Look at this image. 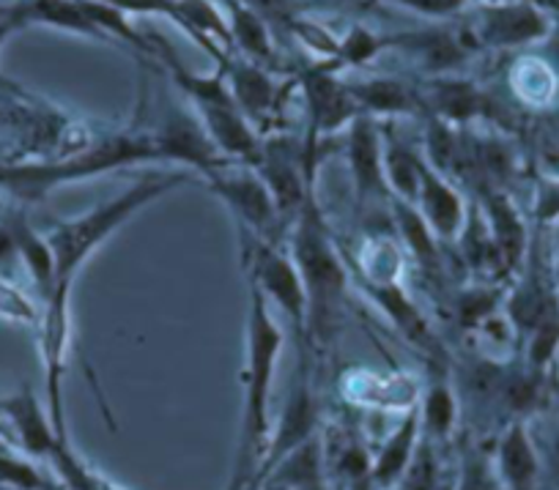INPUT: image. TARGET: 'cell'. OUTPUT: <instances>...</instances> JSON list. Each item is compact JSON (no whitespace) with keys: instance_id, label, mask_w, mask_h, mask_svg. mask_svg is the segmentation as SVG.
Returning a JSON list of instances; mask_svg holds the SVG:
<instances>
[{"instance_id":"obj_1","label":"cell","mask_w":559,"mask_h":490,"mask_svg":"<svg viewBox=\"0 0 559 490\" xmlns=\"http://www.w3.org/2000/svg\"><path fill=\"white\" fill-rule=\"evenodd\" d=\"M283 326L274 321L266 296L250 285V310H247V359L241 370L245 406H241L239 450L228 490H255L272 446V386L283 354Z\"/></svg>"},{"instance_id":"obj_2","label":"cell","mask_w":559,"mask_h":490,"mask_svg":"<svg viewBox=\"0 0 559 490\" xmlns=\"http://www.w3.org/2000/svg\"><path fill=\"white\" fill-rule=\"evenodd\" d=\"M288 252L302 277L305 294H308V330H305V346L330 348L337 340L346 315V285L348 272L346 261L337 252L335 239L324 223L316 192L305 201L302 212L294 219L292 236H288Z\"/></svg>"},{"instance_id":"obj_3","label":"cell","mask_w":559,"mask_h":490,"mask_svg":"<svg viewBox=\"0 0 559 490\" xmlns=\"http://www.w3.org/2000/svg\"><path fill=\"white\" fill-rule=\"evenodd\" d=\"M190 174H157L140 179L127 192L116 195L112 201L99 203L91 212L80 217L63 219L56 228L47 230V244H50L52 263H56V285H74L80 266L121 228L127 219H132L140 208H146L157 198L179 190L190 181Z\"/></svg>"},{"instance_id":"obj_4","label":"cell","mask_w":559,"mask_h":490,"mask_svg":"<svg viewBox=\"0 0 559 490\" xmlns=\"http://www.w3.org/2000/svg\"><path fill=\"white\" fill-rule=\"evenodd\" d=\"M154 56L165 63L181 94L195 105L198 118H201L203 129L209 132L212 143L217 145L219 154L230 162L255 165L258 156H261L263 140L258 129L247 121L245 112L239 110L234 96H230L223 67H217V72L212 74L190 72L165 41H159V50L154 47Z\"/></svg>"},{"instance_id":"obj_5","label":"cell","mask_w":559,"mask_h":490,"mask_svg":"<svg viewBox=\"0 0 559 490\" xmlns=\"http://www.w3.org/2000/svg\"><path fill=\"white\" fill-rule=\"evenodd\" d=\"M241 261H245L250 285H255L266 301L292 321L299 343L305 340L308 330V294H305L302 277L294 263L292 252H286L277 241H266L250 230L239 228Z\"/></svg>"},{"instance_id":"obj_6","label":"cell","mask_w":559,"mask_h":490,"mask_svg":"<svg viewBox=\"0 0 559 490\" xmlns=\"http://www.w3.org/2000/svg\"><path fill=\"white\" fill-rule=\"evenodd\" d=\"M203 181L234 212L239 228L250 230V234L261 236L266 241H277L280 225L286 223L280 217L277 203H274L266 181L261 179V174L252 165L225 159L212 174L203 176Z\"/></svg>"},{"instance_id":"obj_7","label":"cell","mask_w":559,"mask_h":490,"mask_svg":"<svg viewBox=\"0 0 559 490\" xmlns=\"http://www.w3.org/2000/svg\"><path fill=\"white\" fill-rule=\"evenodd\" d=\"M72 285H56L45 299L41 312V357H45L47 414L58 439L69 441L67 414H63V373H67L69 346H72Z\"/></svg>"},{"instance_id":"obj_8","label":"cell","mask_w":559,"mask_h":490,"mask_svg":"<svg viewBox=\"0 0 559 490\" xmlns=\"http://www.w3.org/2000/svg\"><path fill=\"white\" fill-rule=\"evenodd\" d=\"M475 47H491V50H519V47L535 45L546 39L548 17L532 0H499V3H483L472 20V31H466Z\"/></svg>"},{"instance_id":"obj_9","label":"cell","mask_w":559,"mask_h":490,"mask_svg":"<svg viewBox=\"0 0 559 490\" xmlns=\"http://www.w3.org/2000/svg\"><path fill=\"white\" fill-rule=\"evenodd\" d=\"M148 138L154 145V159L181 162L201 179L225 162V156L219 154L217 145L203 129L201 118L192 116L185 107H168L157 127L148 132Z\"/></svg>"},{"instance_id":"obj_10","label":"cell","mask_w":559,"mask_h":490,"mask_svg":"<svg viewBox=\"0 0 559 490\" xmlns=\"http://www.w3.org/2000/svg\"><path fill=\"white\" fill-rule=\"evenodd\" d=\"M319 419L321 406L313 384V364H310V359H305V362L299 364V375L294 379L292 395H288L283 414H280L277 428L272 430V446H269V455L266 463H263L258 488H261L263 477H266L283 457L292 455L294 450H299V446L308 444L310 439L319 435Z\"/></svg>"},{"instance_id":"obj_11","label":"cell","mask_w":559,"mask_h":490,"mask_svg":"<svg viewBox=\"0 0 559 490\" xmlns=\"http://www.w3.org/2000/svg\"><path fill=\"white\" fill-rule=\"evenodd\" d=\"M341 69L332 61H324L321 67L310 69L302 74V91L305 105H308L310 118V140H324L326 134H335L341 129L352 127L362 110H359L357 99H354L348 83L337 77Z\"/></svg>"},{"instance_id":"obj_12","label":"cell","mask_w":559,"mask_h":490,"mask_svg":"<svg viewBox=\"0 0 559 490\" xmlns=\"http://www.w3.org/2000/svg\"><path fill=\"white\" fill-rule=\"evenodd\" d=\"M225 80L234 101L239 110L245 112L247 121L261 132V129L272 127V118H277L280 107H283V96H286V85L277 83L269 69L261 63H252L250 58L234 56L230 52L228 61L223 63Z\"/></svg>"},{"instance_id":"obj_13","label":"cell","mask_w":559,"mask_h":490,"mask_svg":"<svg viewBox=\"0 0 559 490\" xmlns=\"http://www.w3.org/2000/svg\"><path fill=\"white\" fill-rule=\"evenodd\" d=\"M348 170H352L354 190L359 203L392 201L384 176V134L373 116H359L348 127Z\"/></svg>"},{"instance_id":"obj_14","label":"cell","mask_w":559,"mask_h":490,"mask_svg":"<svg viewBox=\"0 0 559 490\" xmlns=\"http://www.w3.org/2000/svg\"><path fill=\"white\" fill-rule=\"evenodd\" d=\"M0 417L12 425L14 439H17L20 450L28 457L50 461L58 446L69 444V441L58 439L50 414H47V408L41 406L31 386H23L17 395L3 397L0 401Z\"/></svg>"},{"instance_id":"obj_15","label":"cell","mask_w":559,"mask_h":490,"mask_svg":"<svg viewBox=\"0 0 559 490\" xmlns=\"http://www.w3.org/2000/svg\"><path fill=\"white\" fill-rule=\"evenodd\" d=\"M419 441H423V422H419V408L417 403H414V406L403 414L397 428L381 441L376 455L370 457V488L395 490L397 482L403 479V474L412 466L414 455H417Z\"/></svg>"},{"instance_id":"obj_16","label":"cell","mask_w":559,"mask_h":490,"mask_svg":"<svg viewBox=\"0 0 559 490\" xmlns=\"http://www.w3.org/2000/svg\"><path fill=\"white\" fill-rule=\"evenodd\" d=\"M414 206L419 208L423 219L428 223V228L433 230V236L442 241L461 239L466 228V203L461 198V192L444 179L442 174L431 168L426 162V170H423V184H419V198Z\"/></svg>"},{"instance_id":"obj_17","label":"cell","mask_w":559,"mask_h":490,"mask_svg":"<svg viewBox=\"0 0 559 490\" xmlns=\"http://www.w3.org/2000/svg\"><path fill=\"white\" fill-rule=\"evenodd\" d=\"M475 41L469 34H455V31H417V34H397L395 50H412L419 56L423 67L433 74H448L459 67L472 52Z\"/></svg>"},{"instance_id":"obj_18","label":"cell","mask_w":559,"mask_h":490,"mask_svg":"<svg viewBox=\"0 0 559 490\" xmlns=\"http://www.w3.org/2000/svg\"><path fill=\"white\" fill-rule=\"evenodd\" d=\"M423 105L442 123H464L486 110V96L461 77H433L423 91Z\"/></svg>"},{"instance_id":"obj_19","label":"cell","mask_w":559,"mask_h":490,"mask_svg":"<svg viewBox=\"0 0 559 490\" xmlns=\"http://www.w3.org/2000/svg\"><path fill=\"white\" fill-rule=\"evenodd\" d=\"M354 99H357L359 110L365 116H412V112L423 110V96L406 85L403 80L395 77H370L362 83H348Z\"/></svg>"},{"instance_id":"obj_20","label":"cell","mask_w":559,"mask_h":490,"mask_svg":"<svg viewBox=\"0 0 559 490\" xmlns=\"http://www.w3.org/2000/svg\"><path fill=\"white\" fill-rule=\"evenodd\" d=\"M497 474L508 490L537 488V452L524 425H510L499 439Z\"/></svg>"},{"instance_id":"obj_21","label":"cell","mask_w":559,"mask_h":490,"mask_svg":"<svg viewBox=\"0 0 559 490\" xmlns=\"http://www.w3.org/2000/svg\"><path fill=\"white\" fill-rule=\"evenodd\" d=\"M219 7L228 12L225 20H228L234 47H239V56L250 58L252 63H261V67H269L274 61V39L266 20L241 0H223Z\"/></svg>"},{"instance_id":"obj_22","label":"cell","mask_w":559,"mask_h":490,"mask_svg":"<svg viewBox=\"0 0 559 490\" xmlns=\"http://www.w3.org/2000/svg\"><path fill=\"white\" fill-rule=\"evenodd\" d=\"M483 203H486V228L491 234L493 247H497L499 261L508 268L519 266L526 247V230L519 212L502 192H488Z\"/></svg>"},{"instance_id":"obj_23","label":"cell","mask_w":559,"mask_h":490,"mask_svg":"<svg viewBox=\"0 0 559 490\" xmlns=\"http://www.w3.org/2000/svg\"><path fill=\"white\" fill-rule=\"evenodd\" d=\"M419 422H423V439L448 444L459 425V397L448 379H437L428 384L423 397L417 401Z\"/></svg>"},{"instance_id":"obj_24","label":"cell","mask_w":559,"mask_h":490,"mask_svg":"<svg viewBox=\"0 0 559 490\" xmlns=\"http://www.w3.org/2000/svg\"><path fill=\"white\" fill-rule=\"evenodd\" d=\"M23 25H50V28L72 31V34L94 36V39H105L99 28L91 23L80 0H23L17 7ZM107 41V39H105Z\"/></svg>"},{"instance_id":"obj_25","label":"cell","mask_w":559,"mask_h":490,"mask_svg":"<svg viewBox=\"0 0 559 490\" xmlns=\"http://www.w3.org/2000/svg\"><path fill=\"white\" fill-rule=\"evenodd\" d=\"M423 170H426V159H419L406 143L397 138L384 140V176L395 201L417 203Z\"/></svg>"},{"instance_id":"obj_26","label":"cell","mask_w":559,"mask_h":490,"mask_svg":"<svg viewBox=\"0 0 559 490\" xmlns=\"http://www.w3.org/2000/svg\"><path fill=\"white\" fill-rule=\"evenodd\" d=\"M392 219H395V228L401 230V239L406 244V250L412 252L414 261L419 266H433L437 263V236L428 228V223L423 219L419 208L414 203H403L392 198Z\"/></svg>"},{"instance_id":"obj_27","label":"cell","mask_w":559,"mask_h":490,"mask_svg":"<svg viewBox=\"0 0 559 490\" xmlns=\"http://www.w3.org/2000/svg\"><path fill=\"white\" fill-rule=\"evenodd\" d=\"M395 50V36H379L368 28H352L341 41H337V52L332 58L337 69H346V67H365V63L373 61L379 52L384 50Z\"/></svg>"},{"instance_id":"obj_28","label":"cell","mask_w":559,"mask_h":490,"mask_svg":"<svg viewBox=\"0 0 559 490\" xmlns=\"http://www.w3.org/2000/svg\"><path fill=\"white\" fill-rule=\"evenodd\" d=\"M0 485L12 490H63L17 452H0Z\"/></svg>"},{"instance_id":"obj_29","label":"cell","mask_w":559,"mask_h":490,"mask_svg":"<svg viewBox=\"0 0 559 490\" xmlns=\"http://www.w3.org/2000/svg\"><path fill=\"white\" fill-rule=\"evenodd\" d=\"M455 490H508L499 479V474H493L491 461L480 452H466L464 461H461V474Z\"/></svg>"},{"instance_id":"obj_30","label":"cell","mask_w":559,"mask_h":490,"mask_svg":"<svg viewBox=\"0 0 559 490\" xmlns=\"http://www.w3.org/2000/svg\"><path fill=\"white\" fill-rule=\"evenodd\" d=\"M559 346V310L554 307L551 312L540 318L535 330H532V340H530V362L532 368L540 370L546 368L548 359L554 357Z\"/></svg>"},{"instance_id":"obj_31","label":"cell","mask_w":559,"mask_h":490,"mask_svg":"<svg viewBox=\"0 0 559 490\" xmlns=\"http://www.w3.org/2000/svg\"><path fill=\"white\" fill-rule=\"evenodd\" d=\"M390 3L414 9L419 14H428V17H448V14H455L459 9H464L466 0H390Z\"/></svg>"},{"instance_id":"obj_32","label":"cell","mask_w":559,"mask_h":490,"mask_svg":"<svg viewBox=\"0 0 559 490\" xmlns=\"http://www.w3.org/2000/svg\"><path fill=\"white\" fill-rule=\"evenodd\" d=\"M20 28H25V25H23V20H20L17 7L9 9V12H0V47L7 45L9 36L17 34Z\"/></svg>"},{"instance_id":"obj_33","label":"cell","mask_w":559,"mask_h":490,"mask_svg":"<svg viewBox=\"0 0 559 490\" xmlns=\"http://www.w3.org/2000/svg\"><path fill=\"white\" fill-rule=\"evenodd\" d=\"M554 217H559V187L548 184L540 198V219H554Z\"/></svg>"},{"instance_id":"obj_34","label":"cell","mask_w":559,"mask_h":490,"mask_svg":"<svg viewBox=\"0 0 559 490\" xmlns=\"http://www.w3.org/2000/svg\"><path fill=\"white\" fill-rule=\"evenodd\" d=\"M551 457H554V463H557V468H559V433L554 435V441H551Z\"/></svg>"},{"instance_id":"obj_35","label":"cell","mask_w":559,"mask_h":490,"mask_svg":"<svg viewBox=\"0 0 559 490\" xmlns=\"http://www.w3.org/2000/svg\"><path fill=\"white\" fill-rule=\"evenodd\" d=\"M0 452H14L12 441H9L7 435H3V433H0Z\"/></svg>"},{"instance_id":"obj_36","label":"cell","mask_w":559,"mask_h":490,"mask_svg":"<svg viewBox=\"0 0 559 490\" xmlns=\"http://www.w3.org/2000/svg\"><path fill=\"white\" fill-rule=\"evenodd\" d=\"M554 58H557V63H559V31L554 34Z\"/></svg>"},{"instance_id":"obj_37","label":"cell","mask_w":559,"mask_h":490,"mask_svg":"<svg viewBox=\"0 0 559 490\" xmlns=\"http://www.w3.org/2000/svg\"><path fill=\"white\" fill-rule=\"evenodd\" d=\"M483 3H499V0H483ZM532 3H535V0H532Z\"/></svg>"}]
</instances>
